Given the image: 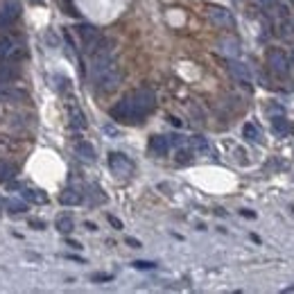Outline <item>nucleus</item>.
<instances>
[{"instance_id": "f257e3e1", "label": "nucleus", "mask_w": 294, "mask_h": 294, "mask_svg": "<svg viewBox=\"0 0 294 294\" xmlns=\"http://www.w3.org/2000/svg\"><path fill=\"white\" fill-rule=\"evenodd\" d=\"M95 77V88L100 93H113L115 88L120 86V80H122V72H120V66L115 61H109L104 68H100L97 72H93Z\"/></svg>"}, {"instance_id": "f03ea898", "label": "nucleus", "mask_w": 294, "mask_h": 294, "mask_svg": "<svg viewBox=\"0 0 294 294\" xmlns=\"http://www.w3.org/2000/svg\"><path fill=\"white\" fill-rule=\"evenodd\" d=\"M129 97H131V107H134L136 122H138L140 118H145L156 104V95L150 91V88H138V91L129 93Z\"/></svg>"}, {"instance_id": "7ed1b4c3", "label": "nucleus", "mask_w": 294, "mask_h": 294, "mask_svg": "<svg viewBox=\"0 0 294 294\" xmlns=\"http://www.w3.org/2000/svg\"><path fill=\"white\" fill-rule=\"evenodd\" d=\"M267 64H270V68L276 72L278 77H285L287 72H290V57L285 55L283 50L278 48H272L270 52H267Z\"/></svg>"}, {"instance_id": "20e7f679", "label": "nucleus", "mask_w": 294, "mask_h": 294, "mask_svg": "<svg viewBox=\"0 0 294 294\" xmlns=\"http://www.w3.org/2000/svg\"><path fill=\"white\" fill-rule=\"evenodd\" d=\"M109 167H111V172L115 177H129L131 172H134V163H131L125 154H120V152L109 154Z\"/></svg>"}, {"instance_id": "39448f33", "label": "nucleus", "mask_w": 294, "mask_h": 294, "mask_svg": "<svg viewBox=\"0 0 294 294\" xmlns=\"http://www.w3.org/2000/svg\"><path fill=\"white\" fill-rule=\"evenodd\" d=\"M111 118L120 120V122H136L134 118V107H131V97L125 95L120 102H115V107H111Z\"/></svg>"}, {"instance_id": "423d86ee", "label": "nucleus", "mask_w": 294, "mask_h": 294, "mask_svg": "<svg viewBox=\"0 0 294 294\" xmlns=\"http://www.w3.org/2000/svg\"><path fill=\"white\" fill-rule=\"evenodd\" d=\"M0 57L3 59H14V61H18L23 57V50H20L18 41L14 36H3L0 39Z\"/></svg>"}, {"instance_id": "0eeeda50", "label": "nucleus", "mask_w": 294, "mask_h": 294, "mask_svg": "<svg viewBox=\"0 0 294 294\" xmlns=\"http://www.w3.org/2000/svg\"><path fill=\"white\" fill-rule=\"evenodd\" d=\"M20 16V5L16 0H7L0 5V28H7Z\"/></svg>"}, {"instance_id": "6e6552de", "label": "nucleus", "mask_w": 294, "mask_h": 294, "mask_svg": "<svg viewBox=\"0 0 294 294\" xmlns=\"http://www.w3.org/2000/svg\"><path fill=\"white\" fill-rule=\"evenodd\" d=\"M77 34H80V39H82L84 50H88V52L95 48L97 41H100V32L93 28V25H88V23H82L80 28H77Z\"/></svg>"}, {"instance_id": "1a4fd4ad", "label": "nucleus", "mask_w": 294, "mask_h": 294, "mask_svg": "<svg viewBox=\"0 0 294 294\" xmlns=\"http://www.w3.org/2000/svg\"><path fill=\"white\" fill-rule=\"evenodd\" d=\"M208 18L213 20L217 28H231L233 25V18H231V12H227L224 7H208Z\"/></svg>"}, {"instance_id": "9d476101", "label": "nucleus", "mask_w": 294, "mask_h": 294, "mask_svg": "<svg viewBox=\"0 0 294 294\" xmlns=\"http://www.w3.org/2000/svg\"><path fill=\"white\" fill-rule=\"evenodd\" d=\"M25 100H28L25 91L9 86V84H0V102H25Z\"/></svg>"}, {"instance_id": "9b49d317", "label": "nucleus", "mask_w": 294, "mask_h": 294, "mask_svg": "<svg viewBox=\"0 0 294 294\" xmlns=\"http://www.w3.org/2000/svg\"><path fill=\"white\" fill-rule=\"evenodd\" d=\"M229 70H231V75H233L235 80L242 82V84H251V80H254V75H251V68L247 66V64H240V61H235V59L229 61Z\"/></svg>"}, {"instance_id": "f8f14e48", "label": "nucleus", "mask_w": 294, "mask_h": 294, "mask_svg": "<svg viewBox=\"0 0 294 294\" xmlns=\"http://www.w3.org/2000/svg\"><path fill=\"white\" fill-rule=\"evenodd\" d=\"M18 64L14 59H5V64H0V84H9L18 77Z\"/></svg>"}, {"instance_id": "ddd939ff", "label": "nucleus", "mask_w": 294, "mask_h": 294, "mask_svg": "<svg viewBox=\"0 0 294 294\" xmlns=\"http://www.w3.org/2000/svg\"><path fill=\"white\" fill-rule=\"evenodd\" d=\"M150 152L156 156H165L167 152H170V138H165V136H152Z\"/></svg>"}, {"instance_id": "4468645a", "label": "nucleus", "mask_w": 294, "mask_h": 294, "mask_svg": "<svg viewBox=\"0 0 294 294\" xmlns=\"http://www.w3.org/2000/svg\"><path fill=\"white\" fill-rule=\"evenodd\" d=\"M75 152H77V156H80L82 161H86V163H95V150H93L91 143L80 140V143L75 145Z\"/></svg>"}, {"instance_id": "2eb2a0df", "label": "nucleus", "mask_w": 294, "mask_h": 294, "mask_svg": "<svg viewBox=\"0 0 294 294\" xmlns=\"http://www.w3.org/2000/svg\"><path fill=\"white\" fill-rule=\"evenodd\" d=\"M219 50H222V55H227L229 59H235V57L240 55V43L235 39H222L219 41Z\"/></svg>"}, {"instance_id": "dca6fc26", "label": "nucleus", "mask_w": 294, "mask_h": 294, "mask_svg": "<svg viewBox=\"0 0 294 294\" xmlns=\"http://www.w3.org/2000/svg\"><path fill=\"white\" fill-rule=\"evenodd\" d=\"M23 199L25 202H32V204H48V195L43 190H36V188H23Z\"/></svg>"}, {"instance_id": "f3484780", "label": "nucleus", "mask_w": 294, "mask_h": 294, "mask_svg": "<svg viewBox=\"0 0 294 294\" xmlns=\"http://www.w3.org/2000/svg\"><path fill=\"white\" fill-rule=\"evenodd\" d=\"M59 202L64 204V206H77V204H82V192L75 190V188H66L59 195Z\"/></svg>"}, {"instance_id": "a211bd4d", "label": "nucleus", "mask_w": 294, "mask_h": 294, "mask_svg": "<svg viewBox=\"0 0 294 294\" xmlns=\"http://www.w3.org/2000/svg\"><path fill=\"white\" fill-rule=\"evenodd\" d=\"M190 150L195 152V154H211V145H208V140L204 138V136H192Z\"/></svg>"}, {"instance_id": "6ab92c4d", "label": "nucleus", "mask_w": 294, "mask_h": 294, "mask_svg": "<svg viewBox=\"0 0 294 294\" xmlns=\"http://www.w3.org/2000/svg\"><path fill=\"white\" fill-rule=\"evenodd\" d=\"M70 127L72 129H86V115H84L77 107L70 109Z\"/></svg>"}, {"instance_id": "aec40b11", "label": "nucleus", "mask_w": 294, "mask_h": 294, "mask_svg": "<svg viewBox=\"0 0 294 294\" xmlns=\"http://www.w3.org/2000/svg\"><path fill=\"white\" fill-rule=\"evenodd\" d=\"M242 134L247 140H251V143H260V129L256 127L254 122H247L242 127Z\"/></svg>"}, {"instance_id": "412c9836", "label": "nucleus", "mask_w": 294, "mask_h": 294, "mask_svg": "<svg viewBox=\"0 0 294 294\" xmlns=\"http://www.w3.org/2000/svg\"><path fill=\"white\" fill-rule=\"evenodd\" d=\"M55 227H57V231H59V233H66V235H68L72 229H75V224H72V219L68 217V215H61V217H57Z\"/></svg>"}, {"instance_id": "4be33fe9", "label": "nucleus", "mask_w": 294, "mask_h": 294, "mask_svg": "<svg viewBox=\"0 0 294 294\" xmlns=\"http://www.w3.org/2000/svg\"><path fill=\"white\" fill-rule=\"evenodd\" d=\"M190 161H192V150H188V145L179 147V152H177V163L186 165V163H190Z\"/></svg>"}, {"instance_id": "5701e85b", "label": "nucleus", "mask_w": 294, "mask_h": 294, "mask_svg": "<svg viewBox=\"0 0 294 294\" xmlns=\"http://www.w3.org/2000/svg\"><path fill=\"white\" fill-rule=\"evenodd\" d=\"M14 179V167L9 163H0V181H9Z\"/></svg>"}, {"instance_id": "b1692460", "label": "nucleus", "mask_w": 294, "mask_h": 294, "mask_svg": "<svg viewBox=\"0 0 294 294\" xmlns=\"http://www.w3.org/2000/svg\"><path fill=\"white\" fill-rule=\"evenodd\" d=\"M272 127L276 129V134H285V131L290 129V125H287L285 118H274V120H272Z\"/></svg>"}, {"instance_id": "393cba45", "label": "nucleus", "mask_w": 294, "mask_h": 294, "mask_svg": "<svg viewBox=\"0 0 294 294\" xmlns=\"http://www.w3.org/2000/svg\"><path fill=\"white\" fill-rule=\"evenodd\" d=\"M7 208L12 213H23L25 211V202H7Z\"/></svg>"}, {"instance_id": "a878e982", "label": "nucleus", "mask_w": 294, "mask_h": 294, "mask_svg": "<svg viewBox=\"0 0 294 294\" xmlns=\"http://www.w3.org/2000/svg\"><path fill=\"white\" fill-rule=\"evenodd\" d=\"M134 267H136V270H154V262H147V260H136L134 262Z\"/></svg>"}, {"instance_id": "bb28decb", "label": "nucleus", "mask_w": 294, "mask_h": 294, "mask_svg": "<svg viewBox=\"0 0 294 294\" xmlns=\"http://www.w3.org/2000/svg\"><path fill=\"white\" fill-rule=\"evenodd\" d=\"M91 278H93L95 283H109V281H113V276H111V274H93Z\"/></svg>"}, {"instance_id": "cd10ccee", "label": "nucleus", "mask_w": 294, "mask_h": 294, "mask_svg": "<svg viewBox=\"0 0 294 294\" xmlns=\"http://www.w3.org/2000/svg\"><path fill=\"white\" fill-rule=\"evenodd\" d=\"M30 227H34L36 231H43L45 229V222H41V219H30Z\"/></svg>"}, {"instance_id": "c85d7f7f", "label": "nucleus", "mask_w": 294, "mask_h": 294, "mask_svg": "<svg viewBox=\"0 0 294 294\" xmlns=\"http://www.w3.org/2000/svg\"><path fill=\"white\" fill-rule=\"evenodd\" d=\"M109 222H111V227H115V229H122V222H120L118 217H113V215H109Z\"/></svg>"}, {"instance_id": "c756f323", "label": "nucleus", "mask_w": 294, "mask_h": 294, "mask_svg": "<svg viewBox=\"0 0 294 294\" xmlns=\"http://www.w3.org/2000/svg\"><path fill=\"white\" fill-rule=\"evenodd\" d=\"M127 244L134 247V249H140V242H138V240H134V238H127Z\"/></svg>"}, {"instance_id": "7c9ffc66", "label": "nucleus", "mask_w": 294, "mask_h": 294, "mask_svg": "<svg viewBox=\"0 0 294 294\" xmlns=\"http://www.w3.org/2000/svg\"><path fill=\"white\" fill-rule=\"evenodd\" d=\"M104 131H107V134H111V136H118V129L111 127V125H107V127H104Z\"/></svg>"}, {"instance_id": "2f4dec72", "label": "nucleus", "mask_w": 294, "mask_h": 294, "mask_svg": "<svg viewBox=\"0 0 294 294\" xmlns=\"http://www.w3.org/2000/svg\"><path fill=\"white\" fill-rule=\"evenodd\" d=\"M240 213H242L244 217H249V219H254V217H256V213H254V211H247V208H244V211H240Z\"/></svg>"}, {"instance_id": "473e14b6", "label": "nucleus", "mask_w": 294, "mask_h": 294, "mask_svg": "<svg viewBox=\"0 0 294 294\" xmlns=\"http://www.w3.org/2000/svg\"><path fill=\"white\" fill-rule=\"evenodd\" d=\"M258 3H260V5H265V7H272V5H274L276 0H258Z\"/></svg>"}, {"instance_id": "72a5a7b5", "label": "nucleus", "mask_w": 294, "mask_h": 294, "mask_svg": "<svg viewBox=\"0 0 294 294\" xmlns=\"http://www.w3.org/2000/svg\"><path fill=\"white\" fill-rule=\"evenodd\" d=\"M68 244H70L72 249H82V244H80V242H75V240H68Z\"/></svg>"}, {"instance_id": "f704fd0d", "label": "nucleus", "mask_w": 294, "mask_h": 294, "mask_svg": "<svg viewBox=\"0 0 294 294\" xmlns=\"http://www.w3.org/2000/svg\"><path fill=\"white\" fill-rule=\"evenodd\" d=\"M84 227H86L88 231H95V229H97V227H95V224H93V222H86V224H84Z\"/></svg>"}, {"instance_id": "c9c22d12", "label": "nucleus", "mask_w": 294, "mask_h": 294, "mask_svg": "<svg viewBox=\"0 0 294 294\" xmlns=\"http://www.w3.org/2000/svg\"><path fill=\"white\" fill-rule=\"evenodd\" d=\"M30 3H34V5H39V3H43V0H30Z\"/></svg>"}, {"instance_id": "e433bc0d", "label": "nucleus", "mask_w": 294, "mask_h": 294, "mask_svg": "<svg viewBox=\"0 0 294 294\" xmlns=\"http://www.w3.org/2000/svg\"><path fill=\"white\" fill-rule=\"evenodd\" d=\"M290 64H292V66H294V52H292V59H290Z\"/></svg>"}, {"instance_id": "4c0bfd02", "label": "nucleus", "mask_w": 294, "mask_h": 294, "mask_svg": "<svg viewBox=\"0 0 294 294\" xmlns=\"http://www.w3.org/2000/svg\"><path fill=\"white\" fill-rule=\"evenodd\" d=\"M287 292H294V285H292V287H287Z\"/></svg>"}, {"instance_id": "58836bf2", "label": "nucleus", "mask_w": 294, "mask_h": 294, "mask_svg": "<svg viewBox=\"0 0 294 294\" xmlns=\"http://www.w3.org/2000/svg\"><path fill=\"white\" fill-rule=\"evenodd\" d=\"M290 3H294V0H290Z\"/></svg>"}, {"instance_id": "ea45409f", "label": "nucleus", "mask_w": 294, "mask_h": 294, "mask_svg": "<svg viewBox=\"0 0 294 294\" xmlns=\"http://www.w3.org/2000/svg\"><path fill=\"white\" fill-rule=\"evenodd\" d=\"M292 211H294V206H292Z\"/></svg>"}]
</instances>
